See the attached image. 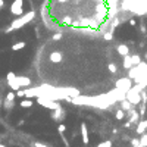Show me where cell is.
<instances>
[{
  "label": "cell",
  "mask_w": 147,
  "mask_h": 147,
  "mask_svg": "<svg viewBox=\"0 0 147 147\" xmlns=\"http://www.w3.org/2000/svg\"><path fill=\"white\" fill-rule=\"evenodd\" d=\"M0 147H6V146H5V144H0Z\"/></svg>",
  "instance_id": "cell-31"
},
{
  "label": "cell",
  "mask_w": 147,
  "mask_h": 147,
  "mask_svg": "<svg viewBox=\"0 0 147 147\" xmlns=\"http://www.w3.org/2000/svg\"><path fill=\"white\" fill-rule=\"evenodd\" d=\"M3 6V0H0V7H2Z\"/></svg>",
  "instance_id": "cell-30"
},
{
  "label": "cell",
  "mask_w": 147,
  "mask_h": 147,
  "mask_svg": "<svg viewBox=\"0 0 147 147\" xmlns=\"http://www.w3.org/2000/svg\"><path fill=\"white\" fill-rule=\"evenodd\" d=\"M137 134H144L146 131H147V119H140V122L137 124Z\"/></svg>",
  "instance_id": "cell-9"
},
{
  "label": "cell",
  "mask_w": 147,
  "mask_h": 147,
  "mask_svg": "<svg viewBox=\"0 0 147 147\" xmlns=\"http://www.w3.org/2000/svg\"><path fill=\"white\" fill-rule=\"evenodd\" d=\"M81 135H82V143L84 144H88L90 140H88V129H87V125L84 122L81 124Z\"/></svg>",
  "instance_id": "cell-10"
},
{
  "label": "cell",
  "mask_w": 147,
  "mask_h": 147,
  "mask_svg": "<svg viewBox=\"0 0 147 147\" xmlns=\"http://www.w3.org/2000/svg\"><path fill=\"white\" fill-rule=\"evenodd\" d=\"M34 16H36V12H32V11H30V12H27V13H22L19 18H16L15 21L11 22V27L6 30V32H12V31H15V30L22 28L24 25L30 24V22L34 19Z\"/></svg>",
  "instance_id": "cell-1"
},
{
  "label": "cell",
  "mask_w": 147,
  "mask_h": 147,
  "mask_svg": "<svg viewBox=\"0 0 147 147\" xmlns=\"http://www.w3.org/2000/svg\"><path fill=\"white\" fill-rule=\"evenodd\" d=\"M121 109H122V110L125 112V113H127L128 110H131V109H132V105H131V103H129L127 99H122V100H121Z\"/></svg>",
  "instance_id": "cell-13"
},
{
  "label": "cell",
  "mask_w": 147,
  "mask_h": 147,
  "mask_svg": "<svg viewBox=\"0 0 147 147\" xmlns=\"http://www.w3.org/2000/svg\"><path fill=\"white\" fill-rule=\"evenodd\" d=\"M131 125H132V124H131V122H129V121H128V122L125 124V128H129V127H131Z\"/></svg>",
  "instance_id": "cell-29"
},
{
  "label": "cell",
  "mask_w": 147,
  "mask_h": 147,
  "mask_svg": "<svg viewBox=\"0 0 147 147\" xmlns=\"http://www.w3.org/2000/svg\"><path fill=\"white\" fill-rule=\"evenodd\" d=\"M97 147H112V141H109V140L107 141H102Z\"/></svg>",
  "instance_id": "cell-22"
},
{
  "label": "cell",
  "mask_w": 147,
  "mask_h": 147,
  "mask_svg": "<svg viewBox=\"0 0 147 147\" xmlns=\"http://www.w3.org/2000/svg\"><path fill=\"white\" fill-rule=\"evenodd\" d=\"M15 97H16L15 91H9V93L6 94V99H5V107H6V109H12V107H13Z\"/></svg>",
  "instance_id": "cell-6"
},
{
  "label": "cell",
  "mask_w": 147,
  "mask_h": 147,
  "mask_svg": "<svg viewBox=\"0 0 147 147\" xmlns=\"http://www.w3.org/2000/svg\"><path fill=\"white\" fill-rule=\"evenodd\" d=\"M37 102H38L40 106L46 107V109H50V110H55V109L60 107V103H59V102L50 100V99H47V97H37Z\"/></svg>",
  "instance_id": "cell-2"
},
{
  "label": "cell",
  "mask_w": 147,
  "mask_h": 147,
  "mask_svg": "<svg viewBox=\"0 0 147 147\" xmlns=\"http://www.w3.org/2000/svg\"><path fill=\"white\" fill-rule=\"evenodd\" d=\"M116 49H118V53H119L121 56H127V55H129V47H128L127 44H119Z\"/></svg>",
  "instance_id": "cell-12"
},
{
  "label": "cell",
  "mask_w": 147,
  "mask_h": 147,
  "mask_svg": "<svg viewBox=\"0 0 147 147\" xmlns=\"http://www.w3.org/2000/svg\"><path fill=\"white\" fill-rule=\"evenodd\" d=\"M127 113L129 115V122H131V124H138V122H140V118L141 116H140V113H138L137 110L131 109V110H128Z\"/></svg>",
  "instance_id": "cell-7"
},
{
  "label": "cell",
  "mask_w": 147,
  "mask_h": 147,
  "mask_svg": "<svg viewBox=\"0 0 147 147\" xmlns=\"http://www.w3.org/2000/svg\"><path fill=\"white\" fill-rule=\"evenodd\" d=\"M105 38L106 40H112V38H113V32H106L105 34Z\"/></svg>",
  "instance_id": "cell-25"
},
{
  "label": "cell",
  "mask_w": 147,
  "mask_h": 147,
  "mask_svg": "<svg viewBox=\"0 0 147 147\" xmlns=\"http://www.w3.org/2000/svg\"><path fill=\"white\" fill-rule=\"evenodd\" d=\"M15 94H16V97H24V90H18Z\"/></svg>",
  "instance_id": "cell-26"
},
{
  "label": "cell",
  "mask_w": 147,
  "mask_h": 147,
  "mask_svg": "<svg viewBox=\"0 0 147 147\" xmlns=\"http://www.w3.org/2000/svg\"><path fill=\"white\" fill-rule=\"evenodd\" d=\"M140 147H147V132L141 134V138H140Z\"/></svg>",
  "instance_id": "cell-19"
},
{
  "label": "cell",
  "mask_w": 147,
  "mask_h": 147,
  "mask_svg": "<svg viewBox=\"0 0 147 147\" xmlns=\"http://www.w3.org/2000/svg\"><path fill=\"white\" fill-rule=\"evenodd\" d=\"M11 12L15 16H21L24 13V0H13L11 5Z\"/></svg>",
  "instance_id": "cell-4"
},
{
  "label": "cell",
  "mask_w": 147,
  "mask_h": 147,
  "mask_svg": "<svg viewBox=\"0 0 147 147\" xmlns=\"http://www.w3.org/2000/svg\"><path fill=\"white\" fill-rule=\"evenodd\" d=\"M62 59H63V56H62V53H60V51H53V53L50 55V60H51L53 63L62 62Z\"/></svg>",
  "instance_id": "cell-11"
},
{
  "label": "cell",
  "mask_w": 147,
  "mask_h": 147,
  "mask_svg": "<svg viewBox=\"0 0 147 147\" xmlns=\"http://www.w3.org/2000/svg\"><path fill=\"white\" fill-rule=\"evenodd\" d=\"M131 87H132V80L128 78V76H127V78H121V80L116 81V88L121 90V91H124V93H127Z\"/></svg>",
  "instance_id": "cell-3"
},
{
  "label": "cell",
  "mask_w": 147,
  "mask_h": 147,
  "mask_svg": "<svg viewBox=\"0 0 147 147\" xmlns=\"http://www.w3.org/2000/svg\"><path fill=\"white\" fill-rule=\"evenodd\" d=\"M128 22H129V25H131V27H135V24H137V22H135V19H129Z\"/></svg>",
  "instance_id": "cell-28"
},
{
  "label": "cell",
  "mask_w": 147,
  "mask_h": 147,
  "mask_svg": "<svg viewBox=\"0 0 147 147\" xmlns=\"http://www.w3.org/2000/svg\"><path fill=\"white\" fill-rule=\"evenodd\" d=\"M25 46H27V43L25 41H19V43H15V44L12 46V50L13 51H18V50H22Z\"/></svg>",
  "instance_id": "cell-15"
},
{
  "label": "cell",
  "mask_w": 147,
  "mask_h": 147,
  "mask_svg": "<svg viewBox=\"0 0 147 147\" xmlns=\"http://www.w3.org/2000/svg\"><path fill=\"white\" fill-rule=\"evenodd\" d=\"M131 62H132V66L140 65L141 63V57L138 56V55H134V56H131Z\"/></svg>",
  "instance_id": "cell-18"
},
{
  "label": "cell",
  "mask_w": 147,
  "mask_h": 147,
  "mask_svg": "<svg viewBox=\"0 0 147 147\" xmlns=\"http://www.w3.org/2000/svg\"><path fill=\"white\" fill-rule=\"evenodd\" d=\"M124 68H125V69H129V68H132V62H131V56H129V55L124 56Z\"/></svg>",
  "instance_id": "cell-14"
},
{
  "label": "cell",
  "mask_w": 147,
  "mask_h": 147,
  "mask_svg": "<svg viewBox=\"0 0 147 147\" xmlns=\"http://www.w3.org/2000/svg\"><path fill=\"white\" fill-rule=\"evenodd\" d=\"M65 118H66V110L62 106L55 109V110H51V119H53L55 122H60V124H62V121Z\"/></svg>",
  "instance_id": "cell-5"
},
{
  "label": "cell",
  "mask_w": 147,
  "mask_h": 147,
  "mask_svg": "<svg viewBox=\"0 0 147 147\" xmlns=\"http://www.w3.org/2000/svg\"><path fill=\"white\" fill-rule=\"evenodd\" d=\"M15 76H16V75H15V72H12V71H11L9 74H7V76H6V81H11V80H13Z\"/></svg>",
  "instance_id": "cell-24"
},
{
  "label": "cell",
  "mask_w": 147,
  "mask_h": 147,
  "mask_svg": "<svg viewBox=\"0 0 147 147\" xmlns=\"http://www.w3.org/2000/svg\"><path fill=\"white\" fill-rule=\"evenodd\" d=\"M60 38H62V34H55V36H53V40H60Z\"/></svg>",
  "instance_id": "cell-27"
},
{
  "label": "cell",
  "mask_w": 147,
  "mask_h": 147,
  "mask_svg": "<svg viewBox=\"0 0 147 147\" xmlns=\"http://www.w3.org/2000/svg\"><path fill=\"white\" fill-rule=\"evenodd\" d=\"M107 69H109L112 74H116V72H118V68H116L115 63H109V65H107Z\"/></svg>",
  "instance_id": "cell-20"
},
{
  "label": "cell",
  "mask_w": 147,
  "mask_h": 147,
  "mask_svg": "<svg viewBox=\"0 0 147 147\" xmlns=\"http://www.w3.org/2000/svg\"><path fill=\"white\" fill-rule=\"evenodd\" d=\"M57 131H59V134H63V132L66 131V125H65V124H59Z\"/></svg>",
  "instance_id": "cell-21"
},
{
  "label": "cell",
  "mask_w": 147,
  "mask_h": 147,
  "mask_svg": "<svg viewBox=\"0 0 147 147\" xmlns=\"http://www.w3.org/2000/svg\"><path fill=\"white\" fill-rule=\"evenodd\" d=\"M19 106H21V107H24V109H30V107L32 106V102H31L30 99H27V100H22V102L19 103Z\"/></svg>",
  "instance_id": "cell-16"
},
{
  "label": "cell",
  "mask_w": 147,
  "mask_h": 147,
  "mask_svg": "<svg viewBox=\"0 0 147 147\" xmlns=\"http://www.w3.org/2000/svg\"><path fill=\"white\" fill-rule=\"evenodd\" d=\"M146 59H147V53H146Z\"/></svg>",
  "instance_id": "cell-32"
},
{
  "label": "cell",
  "mask_w": 147,
  "mask_h": 147,
  "mask_svg": "<svg viewBox=\"0 0 147 147\" xmlns=\"http://www.w3.org/2000/svg\"><path fill=\"white\" fill-rule=\"evenodd\" d=\"M131 144H132V147H140V138H132Z\"/></svg>",
  "instance_id": "cell-23"
},
{
  "label": "cell",
  "mask_w": 147,
  "mask_h": 147,
  "mask_svg": "<svg viewBox=\"0 0 147 147\" xmlns=\"http://www.w3.org/2000/svg\"><path fill=\"white\" fill-rule=\"evenodd\" d=\"M115 118H116L118 121L125 119V118H127V116H125V112H124L122 109H118V110H116V113H115Z\"/></svg>",
  "instance_id": "cell-17"
},
{
  "label": "cell",
  "mask_w": 147,
  "mask_h": 147,
  "mask_svg": "<svg viewBox=\"0 0 147 147\" xmlns=\"http://www.w3.org/2000/svg\"><path fill=\"white\" fill-rule=\"evenodd\" d=\"M15 81L19 84V87H30V84H31V80L28 78V76H18L16 75Z\"/></svg>",
  "instance_id": "cell-8"
}]
</instances>
